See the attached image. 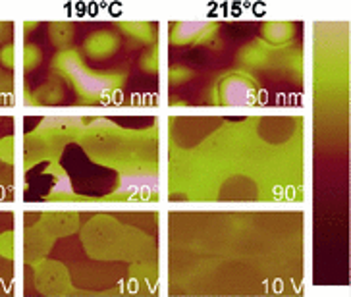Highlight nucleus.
<instances>
[{
  "instance_id": "obj_7",
  "label": "nucleus",
  "mask_w": 351,
  "mask_h": 297,
  "mask_svg": "<svg viewBox=\"0 0 351 297\" xmlns=\"http://www.w3.org/2000/svg\"><path fill=\"white\" fill-rule=\"evenodd\" d=\"M149 191H156L155 176H130L122 180V187L116 191V195L130 197L134 193H149Z\"/></svg>"
},
{
  "instance_id": "obj_16",
  "label": "nucleus",
  "mask_w": 351,
  "mask_h": 297,
  "mask_svg": "<svg viewBox=\"0 0 351 297\" xmlns=\"http://www.w3.org/2000/svg\"><path fill=\"white\" fill-rule=\"evenodd\" d=\"M16 58H18V52H16V45H6L0 49V64L4 68L12 70L16 66Z\"/></svg>"
},
{
  "instance_id": "obj_11",
  "label": "nucleus",
  "mask_w": 351,
  "mask_h": 297,
  "mask_svg": "<svg viewBox=\"0 0 351 297\" xmlns=\"http://www.w3.org/2000/svg\"><path fill=\"white\" fill-rule=\"evenodd\" d=\"M51 199H58V201H72L73 199V189L70 185V180L68 176L60 174V178H56V184H54V189L51 191Z\"/></svg>"
},
{
  "instance_id": "obj_5",
  "label": "nucleus",
  "mask_w": 351,
  "mask_h": 297,
  "mask_svg": "<svg viewBox=\"0 0 351 297\" xmlns=\"http://www.w3.org/2000/svg\"><path fill=\"white\" fill-rule=\"evenodd\" d=\"M295 23L293 21H265L261 25V39L269 49H284L293 43Z\"/></svg>"
},
{
  "instance_id": "obj_13",
  "label": "nucleus",
  "mask_w": 351,
  "mask_h": 297,
  "mask_svg": "<svg viewBox=\"0 0 351 297\" xmlns=\"http://www.w3.org/2000/svg\"><path fill=\"white\" fill-rule=\"evenodd\" d=\"M158 64H160V56H158V47L153 45L151 51H147L141 58V70L147 73L158 72Z\"/></svg>"
},
{
  "instance_id": "obj_9",
  "label": "nucleus",
  "mask_w": 351,
  "mask_h": 297,
  "mask_svg": "<svg viewBox=\"0 0 351 297\" xmlns=\"http://www.w3.org/2000/svg\"><path fill=\"white\" fill-rule=\"evenodd\" d=\"M265 58H269V54H267V49H265V45L263 43H251L247 45L243 51L239 52L238 60L243 64V68H247V70H253V68H261L263 66V60Z\"/></svg>"
},
{
  "instance_id": "obj_17",
  "label": "nucleus",
  "mask_w": 351,
  "mask_h": 297,
  "mask_svg": "<svg viewBox=\"0 0 351 297\" xmlns=\"http://www.w3.org/2000/svg\"><path fill=\"white\" fill-rule=\"evenodd\" d=\"M37 25H39V23H35V21H29V23H25V25H23V29H25V33H27V31L35 29Z\"/></svg>"
},
{
  "instance_id": "obj_8",
  "label": "nucleus",
  "mask_w": 351,
  "mask_h": 297,
  "mask_svg": "<svg viewBox=\"0 0 351 297\" xmlns=\"http://www.w3.org/2000/svg\"><path fill=\"white\" fill-rule=\"evenodd\" d=\"M75 35V25L72 21H52L49 25V37L54 47L66 51L70 47V43L73 41Z\"/></svg>"
},
{
  "instance_id": "obj_12",
  "label": "nucleus",
  "mask_w": 351,
  "mask_h": 297,
  "mask_svg": "<svg viewBox=\"0 0 351 297\" xmlns=\"http://www.w3.org/2000/svg\"><path fill=\"white\" fill-rule=\"evenodd\" d=\"M0 257H4L6 261H12L16 257V234L12 230L0 234Z\"/></svg>"
},
{
  "instance_id": "obj_2",
  "label": "nucleus",
  "mask_w": 351,
  "mask_h": 297,
  "mask_svg": "<svg viewBox=\"0 0 351 297\" xmlns=\"http://www.w3.org/2000/svg\"><path fill=\"white\" fill-rule=\"evenodd\" d=\"M261 85L245 70L222 73L215 85V103L220 106H253L258 103Z\"/></svg>"
},
{
  "instance_id": "obj_3",
  "label": "nucleus",
  "mask_w": 351,
  "mask_h": 297,
  "mask_svg": "<svg viewBox=\"0 0 351 297\" xmlns=\"http://www.w3.org/2000/svg\"><path fill=\"white\" fill-rule=\"evenodd\" d=\"M122 47V37L114 29H97L89 33L83 41L82 52L91 60H108Z\"/></svg>"
},
{
  "instance_id": "obj_4",
  "label": "nucleus",
  "mask_w": 351,
  "mask_h": 297,
  "mask_svg": "<svg viewBox=\"0 0 351 297\" xmlns=\"http://www.w3.org/2000/svg\"><path fill=\"white\" fill-rule=\"evenodd\" d=\"M215 31H218L217 21H176L170 27V43L174 47H191L208 39Z\"/></svg>"
},
{
  "instance_id": "obj_14",
  "label": "nucleus",
  "mask_w": 351,
  "mask_h": 297,
  "mask_svg": "<svg viewBox=\"0 0 351 297\" xmlns=\"http://www.w3.org/2000/svg\"><path fill=\"white\" fill-rule=\"evenodd\" d=\"M14 156H16V139L12 135H6L0 139V161L4 164H12Z\"/></svg>"
},
{
  "instance_id": "obj_6",
  "label": "nucleus",
  "mask_w": 351,
  "mask_h": 297,
  "mask_svg": "<svg viewBox=\"0 0 351 297\" xmlns=\"http://www.w3.org/2000/svg\"><path fill=\"white\" fill-rule=\"evenodd\" d=\"M120 31L125 37L143 43V45H155L156 43V27L155 23L149 21H122L118 23Z\"/></svg>"
},
{
  "instance_id": "obj_1",
  "label": "nucleus",
  "mask_w": 351,
  "mask_h": 297,
  "mask_svg": "<svg viewBox=\"0 0 351 297\" xmlns=\"http://www.w3.org/2000/svg\"><path fill=\"white\" fill-rule=\"evenodd\" d=\"M52 72L62 75L83 104H106L124 87L125 73L97 72L85 66L82 51L66 49L52 60Z\"/></svg>"
},
{
  "instance_id": "obj_10",
  "label": "nucleus",
  "mask_w": 351,
  "mask_h": 297,
  "mask_svg": "<svg viewBox=\"0 0 351 297\" xmlns=\"http://www.w3.org/2000/svg\"><path fill=\"white\" fill-rule=\"evenodd\" d=\"M43 62V52L37 45L33 43H25L21 49V68L25 72H33L39 68V64Z\"/></svg>"
},
{
  "instance_id": "obj_15",
  "label": "nucleus",
  "mask_w": 351,
  "mask_h": 297,
  "mask_svg": "<svg viewBox=\"0 0 351 297\" xmlns=\"http://www.w3.org/2000/svg\"><path fill=\"white\" fill-rule=\"evenodd\" d=\"M193 78V72L186 68V66H172L170 72H168V82L172 85H182V83H187Z\"/></svg>"
}]
</instances>
